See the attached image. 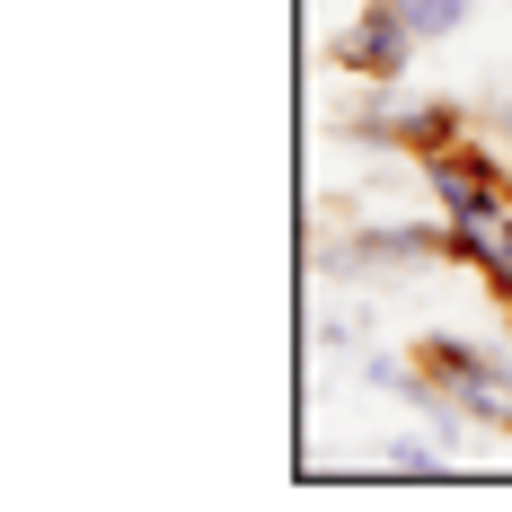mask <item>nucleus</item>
<instances>
[{
    "label": "nucleus",
    "instance_id": "obj_6",
    "mask_svg": "<svg viewBox=\"0 0 512 512\" xmlns=\"http://www.w3.org/2000/svg\"><path fill=\"white\" fill-rule=\"evenodd\" d=\"M398 9L415 18V36H424V45H442V36H460L468 18H477V0H398Z\"/></svg>",
    "mask_w": 512,
    "mask_h": 512
},
{
    "label": "nucleus",
    "instance_id": "obj_1",
    "mask_svg": "<svg viewBox=\"0 0 512 512\" xmlns=\"http://www.w3.org/2000/svg\"><path fill=\"white\" fill-rule=\"evenodd\" d=\"M415 362L468 407V424L512 433V336H495V345H477V336H424Z\"/></svg>",
    "mask_w": 512,
    "mask_h": 512
},
{
    "label": "nucleus",
    "instance_id": "obj_4",
    "mask_svg": "<svg viewBox=\"0 0 512 512\" xmlns=\"http://www.w3.org/2000/svg\"><path fill=\"white\" fill-rule=\"evenodd\" d=\"M468 133V115H460V98H424V106H371L354 124V142H389V151H442V142H460Z\"/></svg>",
    "mask_w": 512,
    "mask_h": 512
},
{
    "label": "nucleus",
    "instance_id": "obj_7",
    "mask_svg": "<svg viewBox=\"0 0 512 512\" xmlns=\"http://www.w3.org/2000/svg\"><path fill=\"white\" fill-rule=\"evenodd\" d=\"M380 468H389V477H442V451H433V442H380Z\"/></svg>",
    "mask_w": 512,
    "mask_h": 512
},
{
    "label": "nucleus",
    "instance_id": "obj_5",
    "mask_svg": "<svg viewBox=\"0 0 512 512\" xmlns=\"http://www.w3.org/2000/svg\"><path fill=\"white\" fill-rule=\"evenodd\" d=\"M415 177H424V195H433L442 212H460L468 195H486L495 177H512V159H504V151H477V142L460 133V142H442V151L415 159Z\"/></svg>",
    "mask_w": 512,
    "mask_h": 512
},
{
    "label": "nucleus",
    "instance_id": "obj_2",
    "mask_svg": "<svg viewBox=\"0 0 512 512\" xmlns=\"http://www.w3.org/2000/svg\"><path fill=\"white\" fill-rule=\"evenodd\" d=\"M442 230H451V256L486 274V292L512 301V177H495L486 195H468L460 212H442Z\"/></svg>",
    "mask_w": 512,
    "mask_h": 512
},
{
    "label": "nucleus",
    "instance_id": "obj_8",
    "mask_svg": "<svg viewBox=\"0 0 512 512\" xmlns=\"http://www.w3.org/2000/svg\"><path fill=\"white\" fill-rule=\"evenodd\" d=\"M495 133H504V142H512V98H495Z\"/></svg>",
    "mask_w": 512,
    "mask_h": 512
},
{
    "label": "nucleus",
    "instance_id": "obj_3",
    "mask_svg": "<svg viewBox=\"0 0 512 512\" xmlns=\"http://www.w3.org/2000/svg\"><path fill=\"white\" fill-rule=\"evenodd\" d=\"M415 45H424V36H415L407 9H398V0H371L354 27L336 36V62H345L354 80H371V89H398V80H407V62H415Z\"/></svg>",
    "mask_w": 512,
    "mask_h": 512
}]
</instances>
